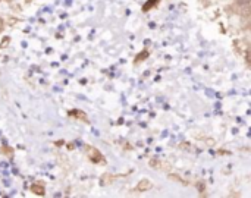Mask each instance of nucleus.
<instances>
[{"instance_id":"f257e3e1","label":"nucleus","mask_w":251,"mask_h":198,"mask_svg":"<svg viewBox=\"0 0 251 198\" xmlns=\"http://www.w3.org/2000/svg\"><path fill=\"white\" fill-rule=\"evenodd\" d=\"M150 188H151V182L147 181V179H143L140 184L137 185V191H140V192H143V191H148Z\"/></svg>"},{"instance_id":"f03ea898","label":"nucleus","mask_w":251,"mask_h":198,"mask_svg":"<svg viewBox=\"0 0 251 198\" xmlns=\"http://www.w3.org/2000/svg\"><path fill=\"white\" fill-rule=\"evenodd\" d=\"M33 191H34L35 194H44L43 186H38V185H33Z\"/></svg>"},{"instance_id":"7ed1b4c3","label":"nucleus","mask_w":251,"mask_h":198,"mask_svg":"<svg viewBox=\"0 0 251 198\" xmlns=\"http://www.w3.org/2000/svg\"><path fill=\"white\" fill-rule=\"evenodd\" d=\"M0 27H2V21H0Z\"/></svg>"}]
</instances>
